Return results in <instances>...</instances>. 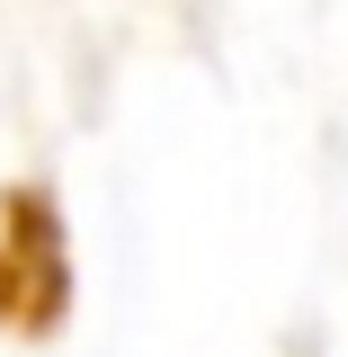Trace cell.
Here are the masks:
<instances>
[{
  "mask_svg": "<svg viewBox=\"0 0 348 357\" xmlns=\"http://www.w3.org/2000/svg\"><path fill=\"white\" fill-rule=\"evenodd\" d=\"M9 304H18V331L63 321V223L45 197L0 206V321H9Z\"/></svg>",
  "mask_w": 348,
  "mask_h": 357,
  "instance_id": "cell-1",
  "label": "cell"
}]
</instances>
